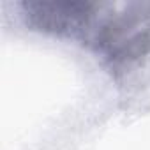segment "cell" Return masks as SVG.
I'll use <instances>...</instances> for the list:
<instances>
[{"label":"cell","instance_id":"1","mask_svg":"<svg viewBox=\"0 0 150 150\" xmlns=\"http://www.w3.org/2000/svg\"><path fill=\"white\" fill-rule=\"evenodd\" d=\"M83 42L111 74H125L150 57V2H99Z\"/></svg>","mask_w":150,"mask_h":150},{"label":"cell","instance_id":"2","mask_svg":"<svg viewBox=\"0 0 150 150\" xmlns=\"http://www.w3.org/2000/svg\"><path fill=\"white\" fill-rule=\"evenodd\" d=\"M99 9L97 0H23L20 11L30 30L83 41Z\"/></svg>","mask_w":150,"mask_h":150}]
</instances>
